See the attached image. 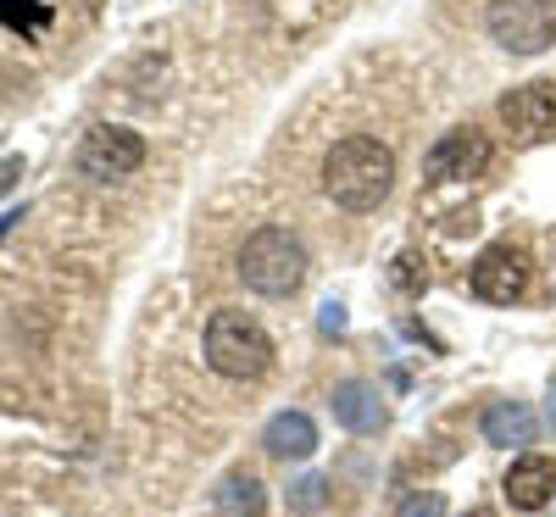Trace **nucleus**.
Listing matches in <instances>:
<instances>
[{
    "mask_svg": "<svg viewBox=\"0 0 556 517\" xmlns=\"http://www.w3.org/2000/svg\"><path fill=\"white\" fill-rule=\"evenodd\" d=\"M484 440L490 445H529L534 440V412L523 401H495L484 412Z\"/></svg>",
    "mask_w": 556,
    "mask_h": 517,
    "instance_id": "nucleus-13",
    "label": "nucleus"
},
{
    "mask_svg": "<svg viewBox=\"0 0 556 517\" xmlns=\"http://www.w3.org/2000/svg\"><path fill=\"white\" fill-rule=\"evenodd\" d=\"M323 506H329V479H323V474H306V479H295V484H290V512L317 517Z\"/></svg>",
    "mask_w": 556,
    "mask_h": 517,
    "instance_id": "nucleus-14",
    "label": "nucleus"
},
{
    "mask_svg": "<svg viewBox=\"0 0 556 517\" xmlns=\"http://www.w3.org/2000/svg\"><path fill=\"white\" fill-rule=\"evenodd\" d=\"M17 173H23V162H17V156H7V162H0V196H7L12 184H17Z\"/></svg>",
    "mask_w": 556,
    "mask_h": 517,
    "instance_id": "nucleus-18",
    "label": "nucleus"
},
{
    "mask_svg": "<svg viewBox=\"0 0 556 517\" xmlns=\"http://www.w3.org/2000/svg\"><path fill=\"white\" fill-rule=\"evenodd\" d=\"M0 17H7L12 28L39 34L45 23H51V0H0Z\"/></svg>",
    "mask_w": 556,
    "mask_h": 517,
    "instance_id": "nucleus-15",
    "label": "nucleus"
},
{
    "mask_svg": "<svg viewBox=\"0 0 556 517\" xmlns=\"http://www.w3.org/2000/svg\"><path fill=\"white\" fill-rule=\"evenodd\" d=\"M329 406H334V417H340V429H351V434H379L384 423H390L384 395H379L374 384H362V379H345Z\"/></svg>",
    "mask_w": 556,
    "mask_h": 517,
    "instance_id": "nucleus-10",
    "label": "nucleus"
},
{
    "mask_svg": "<svg viewBox=\"0 0 556 517\" xmlns=\"http://www.w3.org/2000/svg\"><path fill=\"white\" fill-rule=\"evenodd\" d=\"M206 362L212 373H223V379H262V373L273 367V340L267 328L245 312H212L206 323Z\"/></svg>",
    "mask_w": 556,
    "mask_h": 517,
    "instance_id": "nucleus-2",
    "label": "nucleus"
},
{
    "mask_svg": "<svg viewBox=\"0 0 556 517\" xmlns=\"http://www.w3.org/2000/svg\"><path fill=\"white\" fill-rule=\"evenodd\" d=\"M468 285H473V295L490 301V306H513V301H523L529 285H534V262H529L523 245H490V251H479Z\"/></svg>",
    "mask_w": 556,
    "mask_h": 517,
    "instance_id": "nucleus-6",
    "label": "nucleus"
},
{
    "mask_svg": "<svg viewBox=\"0 0 556 517\" xmlns=\"http://www.w3.org/2000/svg\"><path fill=\"white\" fill-rule=\"evenodd\" d=\"M240 278L256 295H295L306 285V245L290 228H256L240 251Z\"/></svg>",
    "mask_w": 556,
    "mask_h": 517,
    "instance_id": "nucleus-3",
    "label": "nucleus"
},
{
    "mask_svg": "<svg viewBox=\"0 0 556 517\" xmlns=\"http://www.w3.org/2000/svg\"><path fill=\"white\" fill-rule=\"evenodd\" d=\"M506 501H513L518 512H540V506H551V495H556V462L551 456H518L513 467H506Z\"/></svg>",
    "mask_w": 556,
    "mask_h": 517,
    "instance_id": "nucleus-9",
    "label": "nucleus"
},
{
    "mask_svg": "<svg viewBox=\"0 0 556 517\" xmlns=\"http://www.w3.org/2000/svg\"><path fill=\"white\" fill-rule=\"evenodd\" d=\"M317 328H323V335H345V306L329 301V306H323V317H317Z\"/></svg>",
    "mask_w": 556,
    "mask_h": 517,
    "instance_id": "nucleus-17",
    "label": "nucleus"
},
{
    "mask_svg": "<svg viewBox=\"0 0 556 517\" xmlns=\"http://www.w3.org/2000/svg\"><path fill=\"white\" fill-rule=\"evenodd\" d=\"M262 445H267V456H278V462H306V456L317 451V423H312L306 412H278L267 429H262Z\"/></svg>",
    "mask_w": 556,
    "mask_h": 517,
    "instance_id": "nucleus-11",
    "label": "nucleus"
},
{
    "mask_svg": "<svg viewBox=\"0 0 556 517\" xmlns=\"http://www.w3.org/2000/svg\"><path fill=\"white\" fill-rule=\"evenodd\" d=\"M501 123L513 128L518 146H540L556 139V84H523L501 101Z\"/></svg>",
    "mask_w": 556,
    "mask_h": 517,
    "instance_id": "nucleus-8",
    "label": "nucleus"
},
{
    "mask_svg": "<svg viewBox=\"0 0 556 517\" xmlns=\"http://www.w3.org/2000/svg\"><path fill=\"white\" fill-rule=\"evenodd\" d=\"M23 217H28V206H12V212H0V240H7V234H12V228H17Z\"/></svg>",
    "mask_w": 556,
    "mask_h": 517,
    "instance_id": "nucleus-19",
    "label": "nucleus"
},
{
    "mask_svg": "<svg viewBox=\"0 0 556 517\" xmlns=\"http://www.w3.org/2000/svg\"><path fill=\"white\" fill-rule=\"evenodd\" d=\"M390 184H395V156L374 134H351L323 156V196H329L334 206H345V212L384 206Z\"/></svg>",
    "mask_w": 556,
    "mask_h": 517,
    "instance_id": "nucleus-1",
    "label": "nucleus"
},
{
    "mask_svg": "<svg viewBox=\"0 0 556 517\" xmlns=\"http://www.w3.org/2000/svg\"><path fill=\"white\" fill-rule=\"evenodd\" d=\"M212 506H217V517H267V490H262L256 474L235 467V474H223V484L212 490Z\"/></svg>",
    "mask_w": 556,
    "mask_h": 517,
    "instance_id": "nucleus-12",
    "label": "nucleus"
},
{
    "mask_svg": "<svg viewBox=\"0 0 556 517\" xmlns=\"http://www.w3.org/2000/svg\"><path fill=\"white\" fill-rule=\"evenodd\" d=\"M462 517H495V512L490 506H473V512H462Z\"/></svg>",
    "mask_w": 556,
    "mask_h": 517,
    "instance_id": "nucleus-20",
    "label": "nucleus"
},
{
    "mask_svg": "<svg viewBox=\"0 0 556 517\" xmlns=\"http://www.w3.org/2000/svg\"><path fill=\"white\" fill-rule=\"evenodd\" d=\"M395 517H445V495H440V490H417V495L401 501Z\"/></svg>",
    "mask_w": 556,
    "mask_h": 517,
    "instance_id": "nucleus-16",
    "label": "nucleus"
},
{
    "mask_svg": "<svg viewBox=\"0 0 556 517\" xmlns=\"http://www.w3.org/2000/svg\"><path fill=\"white\" fill-rule=\"evenodd\" d=\"M146 167V139L123 123H101L78 139V173L96 178V184H117L128 173Z\"/></svg>",
    "mask_w": 556,
    "mask_h": 517,
    "instance_id": "nucleus-5",
    "label": "nucleus"
},
{
    "mask_svg": "<svg viewBox=\"0 0 556 517\" xmlns=\"http://www.w3.org/2000/svg\"><path fill=\"white\" fill-rule=\"evenodd\" d=\"M490 39L513 56H540L556 45V0H490Z\"/></svg>",
    "mask_w": 556,
    "mask_h": 517,
    "instance_id": "nucleus-4",
    "label": "nucleus"
},
{
    "mask_svg": "<svg viewBox=\"0 0 556 517\" xmlns=\"http://www.w3.org/2000/svg\"><path fill=\"white\" fill-rule=\"evenodd\" d=\"M490 167V139L479 128H451L440 134L429 156H424V173L429 184H462V178H479Z\"/></svg>",
    "mask_w": 556,
    "mask_h": 517,
    "instance_id": "nucleus-7",
    "label": "nucleus"
}]
</instances>
